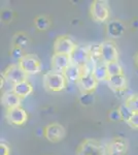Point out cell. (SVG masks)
<instances>
[{
    "label": "cell",
    "mask_w": 138,
    "mask_h": 155,
    "mask_svg": "<svg viewBox=\"0 0 138 155\" xmlns=\"http://www.w3.org/2000/svg\"><path fill=\"white\" fill-rule=\"evenodd\" d=\"M75 155H108L107 146L100 141L87 139L79 145Z\"/></svg>",
    "instance_id": "obj_1"
},
{
    "label": "cell",
    "mask_w": 138,
    "mask_h": 155,
    "mask_svg": "<svg viewBox=\"0 0 138 155\" xmlns=\"http://www.w3.org/2000/svg\"><path fill=\"white\" fill-rule=\"evenodd\" d=\"M43 86L50 92H60L66 88L67 80L63 74H58L55 71H47L42 78Z\"/></svg>",
    "instance_id": "obj_2"
},
{
    "label": "cell",
    "mask_w": 138,
    "mask_h": 155,
    "mask_svg": "<svg viewBox=\"0 0 138 155\" xmlns=\"http://www.w3.org/2000/svg\"><path fill=\"white\" fill-rule=\"evenodd\" d=\"M18 64L27 76L37 74L41 71V61L36 55L25 54Z\"/></svg>",
    "instance_id": "obj_3"
},
{
    "label": "cell",
    "mask_w": 138,
    "mask_h": 155,
    "mask_svg": "<svg viewBox=\"0 0 138 155\" xmlns=\"http://www.w3.org/2000/svg\"><path fill=\"white\" fill-rule=\"evenodd\" d=\"M90 14L94 21L96 22H105L109 18L110 9L109 4L104 0H95L91 3L90 6Z\"/></svg>",
    "instance_id": "obj_4"
},
{
    "label": "cell",
    "mask_w": 138,
    "mask_h": 155,
    "mask_svg": "<svg viewBox=\"0 0 138 155\" xmlns=\"http://www.w3.org/2000/svg\"><path fill=\"white\" fill-rule=\"evenodd\" d=\"M77 45L73 39L68 35L58 36L54 42V53L55 54H64L71 56Z\"/></svg>",
    "instance_id": "obj_5"
},
{
    "label": "cell",
    "mask_w": 138,
    "mask_h": 155,
    "mask_svg": "<svg viewBox=\"0 0 138 155\" xmlns=\"http://www.w3.org/2000/svg\"><path fill=\"white\" fill-rule=\"evenodd\" d=\"M2 76L6 81H8L12 85H17L24 81H27V78H28V76L23 71V69L20 67L19 64H12V65L6 67Z\"/></svg>",
    "instance_id": "obj_6"
},
{
    "label": "cell",
    "mask_w": 138,
    "mask_h": 155,
    "mask_svg": "<svg viewBox=\"0 0 138 155\" xmlns=\"http://www.w3.org/2000/svg\"><path fill=\"white\" fill-rule=\"evenodd\" d=\"M101 46V61L104 64L115 62L119 59V51L115 44L111 41H104L100 44Z\"/></svg>",
    "instance_id": "obj_7"
},
{
    "label": "cell",
    "mask_w": 138,
    "mask_h": 155,
    "mask_svg": "<svg viewBox=\"0 0 138 155\" xmlns=\"http://www.w3.org/2000/svg\"><path fill=\"white\" fill-rule=\"evenodd\" d=\"M43 136L47 141L52 143H58L65 137V128L59 123H51L43 129Z\"/></svg>",
    "instance_id": "obj_8"
},
{
    "label": "cell",
    "mask_w": 138,
    "mask_h": 155,
    "mask_svg": "<svg viewBox=\"0 0 138 155\" xmlns=\"http://www.w3.org/2000/svg\"><path fill=\"white\" fill-rule=\"evenodd\" d=\"M6 120L11 125H14V126L24 125L27 122V120H28V113H27L26 110L23 109L22 107L7 110Z\"/></svg>",
    "instance_id": "obj_9"
},
{
    "label": "cell",
    "mask_w": 138,
    "mask_h": 155,
    "mask_svg": "<svg viewBox=\"0 0 138 155\" xmlns=\"http://www.w3.org/2000/svg\"><path fill=\"white\" fill-rule=\"evenodd\" d=\"M106 146L108 155H125L128 151V141L122 137H114Z\"/></svg>",
    "instance_id": "obj_10"
},
{
    "label": "cell",
    "mask_w": 138,
    "mask_h": 155,
    "mask_svg": "<svg viewBox=\"0 0 138 155\" xmlns=\"http://www.w3.org/2000/svg\"><path fill=\"white\" fill-rule=\"evenodd\" d=\"M70 64H71V58L68 55L54 53L52 56L51 67L53 71L58 72V74H64Z\"/></svg>",
    "instance_id": "obj_11"
},
{
    "label": "cell",
    "mask_w": 138,
    "mask_h": 155,
    "mask_svg": "<svg viewBox=\"0 0 138 155\" xmlns=\"http://www.w3.org/2000/svg\"><path fill=\"white\" fill-rule=\"evenodd\" d=\"M98 81L93 74H82L77 82L79 89L82 93H93L96 90Z\"/></svg>",
    "instance_id": "obj_12"
},
{
    "label": "cell",
    "mask_w": 138,
    "mask_h": 155,
    "mask_svg": "<svg viewBox=\"0 0 138 155\" xmlns=\"http://www.w3.org/2000/svg\"><path fill=\"white\" fill-rule=\"evenodd\" d=\"M71 58V62L76 65H79V67H84L87 64V62L90 60V55L89 51H88L87 47L84 46H79L77 45L76 48L73 51V53L70 56Z\"/></svg>",
    "instance_id": "obj_13"
},
{
    "label": "cell",
    "mask_w": 138,
    "mask_h": 155,
    "mask_svg": "<svg viewBox=\"0 0 138 155\" xmlns=\"http://www.w3.org/2000/svg\"><path fill=\"white\" fill-rule=\"evenodd\" d=\"M106 32L108 36L114 38H119L123 36L126 32V27L120 20H112L106 25Z\"/></svg>",
    "instance_id": "obj_14"
},
{
    "label": "cell",
    "mask_w": 138,
    "mask_h": 155,
    "mask_svg": "<svg viewBox=\"0 0 138 155\" xmlns=\"http://www.w3.org/2000/svg\"><path fill=\"white\" fill-rule=\"evenodd\" d=\"M108 87L114 92H122L125 91L128 87V81L127 78L124 74H117V76L109 77L108 81H107Z\"/></svg>",
    "instance_id": "obj_15"
},
{
    "label": "cell",
    "mask_w": 138,
    "mask_h": 155,
    "mask_svg": "<svg viewBox=\"0 0 138 155\" xmlns=\"http://www.w3.org/2000/svg\"><path fill=\"white\" fill-rule=\"evenodd\" d=\"M21 99L19 96L14 93V91H7L2 95L1 101L2 104L6 107L7 110L14 109V107H21Z\"/></svg>",
    "instance_id": "obj_16"
},
{
    "label": "cell",
    "mask_w": 138,
    "mask_h": 155,
    "mask_svg": "<svg viewBox=\"0 0 138 155\" xmlns=\"http://www.w3.org/2000/svg\"><path fill=\"white\" fill-rule=\"evenodd\" d=\"M64 77L66 78L67 82L68 83H71V84H74L79 81V79H81V77L82 76V67H79V65H76V64L72 63L69 65L68 68L64 72Z\"/></svg>",
    "instance_id": "obj_17"
},
{
    "label": "cell",
    "mask_w": 138,
    "mask_h": 155,
    "mask_svg": "<svg viewBox=\"0 0 138 155\" xmlns=\"http://www.w3.org/2000/svg\"><path fill=\"white\" fill-rule=\"evenodd\" d=\"M12 91H14L20 98H25V97L29 96L30 94L33 92V87H32L31 83L27 80V81H24V82H22V83L14 85Z\"/></svg>",
    "instance_id": "obj_18"
},
{
    "label": "cell",
    "mask_w": 138,
    "mask_h": 155,
    "mask_svg": "<svg viewBox=\"0 0 138 155\" xmlns=\"http://www.w3.org/2000/svg\"><path fill=\"white\" fill-rule=\"evenodd\" d=\"M30 44V38L25 32H18L12 36L11 39V45L12 47H18V48L25 49L26 47H28Z\"/></svg>",
    "instance_id": "obj_19"
},
{
    "label": "cell",
    "mask_w": 138,
    "mask_h": 155,
    "mask_svg": "<svg viewBox=\"0 0 138 155\" xmlns=\"http://www.w3.org/2000/svg\"><path fill=\"white\" fill-rule=\"evenodd\" d=\"M93 76L95 77V79H96L98 82L108 81L109 74H108V71H107L106 64H104V63L98 64L96 66V68H95L94 72H93Z\"/></svg>",
    "instance_id": "obj_20"
},
{
    "label": "cell",
    "mask_w": 138,
    "mask_h": 155,
    "mask_svg": "<svg viewBox=\"0 0 138 155\" xmlns=\"http://www.w3.org/2000/svg\"><path fill=\"white\" fill-rule=\"evenodd\" d=\"M87 48L89 51L90 59L99 63L101 60V46H100V44H91L87 46Z\"/></svg>",
    "instance_id": "obj_21"
},
{
    "label": "cell",
    "mask_w": 138,
    "mask_h": 155,
    "mask_svg": "<svg viewBox=\"0 0 138 155\" xmlns=\"http://www.w3.org/2000/svg\"><path fill=\"white\" fill-rule=\"evenodd\" d=\"M34 25L39 31H44L51 26V21L47 16H38L34 20Z\"/></svg>",
    "instance_id": "obj_22"
},
{
    "label": "cell",
    "mask_w": 138,
    "mask_h": 155,
    "mask_svg": "<svg viewBox=\"0 0 138 155\" xmlns=\"http://www.w3.org/2000/svg\"><path fill=\"white\" fill-rule=\"evenodd\" d=\"M107 71H108V74L109 77L112 76H117V74H123V67L121 64L119 63V61L115 62H111V63L106 64Z\"/></svg>",
    "instance_id": "obj_23"
},
{
    "label": "cell",
    "mask_w": 138,
    "mask_h": 155,
    "mask_svg": "<svg viewBox=\"0 0 138 155\" xmlns=\"http://www.w3.org/2000/svg\"><path fill=\"white\" fill-rule=\"evenodd\" d=\"M125 104L131 110L133 113H138V95H136V94L129 95L126 98Z\"/></svg>",
    "instance_id": "obj_24"
},
{
    "label": "cell",
    "mask_w": 138,
    "mask_h": 155,
    "mask_svg": "<svg viewBox=\"0 0 138 155\" xmlns=\"http://www.w3.org/2000/svg\"><path fill=\"white\" fill-rule=\"evenodd\" d=\"M79 102L82 106L84 107H90L94 104L95 101V96L93 93H82L81 96L79 98Z\"/></svg>",
    "instance_id": "obj_25"
},
{
    "label": "cell",
    "mask_w": 138,
    "mask_h": 155,
    "mask_svg": "<svg viewBox=\"0 0 138 155\" xmlns=\"http://www.w3.org/2000/svg\"><path fill=\"white\" fill-rule=\"evenodd\" d=\"M119 110H120V112H121L123 120H124V121H126V122L129 121V119L131 118V116H132L133 114H134L125 104H123L122 106H120Z\"/></svg>",
    "instance_id": "obj_26"
},
{
    "label": "cell",
    "mask_w": 138,
    "mask_h": 155,
    "mask_svg": "<svg viewBox=\"0 0 138 155\" xmlns=\"http://www.w3.org/2000/svg\"><path fill=\"white\" fill-rule=\"evenodd\" d=\"M108 119L110 121L112 122H119V121H122L123 118H122V115H121V112H120L119 109H114V110H111L108 114Z\"/></svg>",
    "instance_id": "obj_27"
},
{
    "label": "cell",
    "mask_w": 138,
    "mask_h": 155,
    "mask_svg": "<svg viewBox=\"0 0 138 155\" xmlns=\"http://www.w3.org/2000/svg\"><path fill=\"white\" fill-rule=\"evenodd\" d=\"M24 52H23V49L21 48H18V47H11V56L14 59H17V60H21L23 58L24 56Z\"/></svg>",
    "instance_id": "obj_28"
},
{
    "label": "cell",
    "mask_w": 138,
    "mask_h": 155,
    "mask_svg": "<svg viewBox=\"0 0 138 155\" xmlns=\"http://www.w3.org/2000/svg\"><path fill=\"white\" fill-rule=\"evenodd\" d=\"M129 124V126H131L132 128L138 129V113H134L131 116V118L129 119V121L127 122Z\"/></svg>",
    "instance_id": "obj_29"
},
{
    "label": "cell",
    "mask_w": 138,
    "mask_h": 155,
    "mask_svg": "<svg viewBox=\"0 0 138 155\" xmlns=\"http://www.w3.org/2000/svg\"><path fill=\"white\" fill-rule=\"evenodd\" d=\"M0 155H11V148L3 142H1L0 144Z\"/></svg>",
    "instance_id": "obj_30"
},
{
    "label": "cell",
    "mask_w": 138,
    "mask_h": 155,
    "mask_svg": "<svg viewBox=\"0 0 138 155\" xmlns=\"http://www.w3.org/2000/svg\"><path fill=\"white\" fill-rule=\"evenodd\" d=\"M1 18L4 22H9L12 19V12L11 9H4L1 15Z\"/></svg>",
    "instance_id": "obj_31"
},
{
    "label": "cell",
    "mask_w": 138,
    "mask_h": 155,
    "mask_svg": "<svg viewBox=\"0 0 138 155\" xmlns=\"http://www.w3.org/2000/svg\"><path fill=\"white\" fill-rule=\"evenodd\" d=\"M133 59H134V63H135V65H136L138 67V52L136 54L134 55V57H133Z\"/></svg>",
    "instance_id": "obj_32"
}]
</instances>
